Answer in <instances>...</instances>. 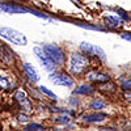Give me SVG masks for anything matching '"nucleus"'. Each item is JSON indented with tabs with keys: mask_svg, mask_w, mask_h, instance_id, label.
Masks as SVG:
<instances>
[{
	"mask_svg": "<svg viewBox=\"0 0 131 131\" xmlns=\"http://www.w3.org/2000/svg\"><path fill=\"white\" fill-rule=\"evenodd\" d=\"M80 49H81L84 52L89 54V55L98 57V58L102 59V60H105V59H106V55H105L104 50H102L100 46H97V45H92V43H88V42H81Z\"/></svg>",
	"mask_w": 131,
	"mask_h": 131,
	"instance_id": "6",
	"label": "nucleus"
},
{
	"mask_svg": "<svg viewBox=\"0 0 131 131\" xmlns=\"http://www.w3.org/2000/svg\"><path fill=\"white\" fill-rule=\"evenodd\" d=\"M50 80L55 85H62V86H72L73 85V80L71 76H68L67 73H62V72L50 73Z\"/></svg>",
	"mask_w": 131,
	"mask_h": 131,
	"instance_id": "5",
	"label": "nucleus"
},
{
	"mask_svg": "<svg viewBox=\"0 0 131 131\" xmlns=\"http://www.w3.org/2000/svg\"><path fill=\"white\" fill-rule=\"evenodd\" d=\"M43 50L46 51V54L50 57V59L57 66L63 64V62H64V54H63V51L58 46H55V45H45V46H43Z\"/></svg>",
	"mask_w": 131,
	"mask_h": 131,
	"instance_id": "3",
	"label": "nucleus"
},
{
	"mask_svg": "<svg viewBox=\"0 0 131 131\" xmlns=\"http://www.w3.org/2000/svg\"><path fill=\"white\" fill-rule=\"evenodd\" d=\"M62 119H58V122H62V123H67L68 122V117H60Z\"/></svg>",
	"mask_w": 131,
	"mask_h": 131,
	"instance_id": "21",
	"label": "nucleus"
},
{
	"mask_svg": "<svg viewBox=\"0 0 131 131\" xmlns=\"http://www.w3.org/2000/svg\"><path fill=\"white\" fill-rule=\"evenodd\" d=\"M121 85H122L123 89L131 91V80H128V79H127V80H122V84H121Z\"/></svg>",
	"mask_w": 131,
	"mask_h": 131,
	"instance_id": "17",
	"label": "nucleus"
},
{
	"mask_svg": "<svg viewBox=\"0 0 131 131\" xmlns=\"http://www.w3.org/2000/svg\"><path fill=\"white\" fill-rule=\"evenodd\" d=\"M41 92H42V93H45L46 96H49L51 100H54V101H57V100H58V98H57V94H54L50 89L46 88V86H41Z\"/></svg>",
	"mask_w": 131,
	"mask_h": 131,
	"instance_id": "15",
	"label": "nucleus"
},
{
	"mask_svg": "<svg viewBox=\"0 0 131 131\" xmlns=\"http://www.w3.org/2000/svg\"><path fill=\"white\" fill-rule=\"evenodd\" d=\"M0 10L9 15H20V13H30L31 9L24 8L17 4H12V3H0Z\"/></svg>",
	"mask_w": 131,
	"mask_h": 131,
	"instance_id": "7",
	"label": "nucleus"
},
{
	"mask_svg": "<svg viewBox=\"0 0 131 131\" xmlns=\"http://www.w3.org/2000/svg\"><path fill=\"white\" fill-rule=\"evenodd\" d=\"M88 79L91 81H98V83H104V81H107L109 80V76L105 75V73H100V72H89L88 75Z\"/></svg>",
	"mask_w": 131,
	"mask_h": 131,
	"instance_id": "10",
	"label": "nucleus"
},
{
	"mask_svg": "<svg viewBox=\"0 0 131 131\" xmlns=\"http://www.w3.org/2000/svg\"><path fill=\"white\" fill-rule=\"evenodd\" d=\"M94 92V88L89 84H84V85H80L79 88L75 89V94H92Z\"/></svg>",
	"mask_w": 131,
	"mask_h": 131,
	"instance_id": "11",
	"label": "nucleus"
},
{
	"mask_svg": "<svg viewBox=\"0 0 131 131\" xmlns=\"http://www.w3.org/2000/svg\"><path fill=\"white\" fill-rule=\"evenodd\" d=\"M34 54H36V57L38 58V60L43 64V67H45L47 71H54L55 70V63H54L51 59H50V57L46 54V51L43 50V47H39V46H37V47H34Z\"/></svg>",
	"mask_w": 131,
	"mask_h": 131,
	"instance_id": "4",
	"label": "nucleus"
},
{
	"mask_svg": "<svg viewBox=\"0 0 131 131\" xmlns=\"http://www.w3.org/2000/svg\"><path fill=\"white\" fill-rule=\"evenodd\" d=\"M106 118V114H93V115H85L84 121L85 122H101Z\"/></svg>",
	"mask_w": 131,
	"mask_h": 131,
	"instance_id": "13",
	"label": "nucleus"
},
{
	"mask_svg": "<svg viewBox=\"0 0 131 131\" xmlns=\"http://www.w3.org/2000/svg\"><path fill=\"white\" fill-rule=\"evenodd\" d=\"M88 64H89V60L85 55L79 54V52H73L71 55V59H70V71L72 75L79 76L85 71V68L88 67Z\"/></svg>",
	"mask_w": 131,
	"mask_h": 131,
	"instance_id": "2",
	"label": "nucleus"
},
{
	"mask_svg": "<svg viewBox=\"0 0 131 131\" xmlns=\"http://www.w3.org/2000/svg\"><path fill=\"white\" fill-rule=\"evenodd\" d=\"M0 86H2V88H7V86H8L7 79H0Z\"/></svg>",
	"mask_w": 131,
	"mask_h": 131,
	"instance_id": "19",
	"label": "nucleus"
},
{
	"mask_svg": "<svg viewBox=\"0 0 131 131\" xmlns=\"http://www.w3.org/2000/svg\"><path fill=\"white\" fill-rule=\"evenodd\" d=\"M24 71H25L26 76L30 79V81L37 83V81L39 80V76H38V73H37L36 68L33 67V66H31L30 63H25V64H24Z\"/></svg>",
	"mask_w": 131,
	"mask_h": 131,
	"instance_id": "9",
	"label": "nucleus"
},
{
	"mask_svg": "<svg viewBox=\"0 0 131 131\" xmlns=\"http://www.w3.org/2000/svg\"><path fill=\"white\" fill-rule=\"evenodd\" d=\"M91 107L93 109V110H102L104 107H106V104H105V101H102V100H94V101L91 104Z\"/></svg>",
	"mask_w": 131,
	"mask_h": 131,
	"instance_id": "14",
	"label": "nucleus"
},
{
	"mask_svg": "<svg viewBox=\"0 0 131 131\" xmlns=\"http://www.w3.org/2000/svg\"><path fill=\"white\" fill-rule=\"evenodd\" d=\"M18 121H20V122H28V117L24 115V114H20V115H18Z\"/></svg>",
	"mask_w": 131,
	"mask_h": 131,
	"instance_id": "20",
	"label": "nucleus"
},
{
	"mask_svg": "<svg viewBox=\"0 0 131 131\" xmlns=\"http://www.w3.org/2000/svg\"><path fill=\"white\" fill-rule=\"evenodd\" d=\"M16 100H17V102L20 104V106L23 107L25 112H30L31 110V105H30L28 97H26V94L24 92H17L16 93Z\"/></svg>",
	"mask_w": 131,
	"mask_h": 131,
	"instance_id": "8",
	"label": "nucleus"
},
{
	"mask_svg": "<svg viewBox=\"0 0 131 131\" xmlns=\"http://www.w3.org/2000/svg\"><path fill=\"white\" fill-rule=\"evenodd\" d=\"M0 37H3L8 39L9 42L18 45V46H25L28 43V39L23 33L18 30H15L12 28H8V26H0Z\"/></svg>",
	"mask_w": 131,
	"mask_h": 131,
	"instance_id": "1",
	"label": "nucleus"
},
{
	"mask_svg": "<svg viewBox=\"0 0 131 131\" xmlns=\"http://www.w3.org/2000/svg\"><path fill=\"white\" fill-rule=\"evenodd\" d=\"M25 130H26V131H31V130L42 131V130H45V127L41 126V125H38V123H31V125H28V126L25 127Z\"/></svg>",
	"mask_w": 131,
	"mask_h": 131,
	"instance_id": "16",
	"label": "nucleus"
},
{
	"mask_svg": "<svg viewBox=\"0 0 131 131\" xmlns=\"http://www.w3.org/2000/svg\"><path fill=\"white\" fill-rule=\"evenodd\" d=\"M121 37H122L123 39H126V41L131 42V33H122V34H121Z\"/></svg>",
	"mask_w": 131,
	"mask_h": 131,
	"instance_id": "18",
	"label": "nucleus"
},
{
	"mask_svg": "<svg viewBox=\"0 0 131 131\" xmlns=\"http://www.w3.org/2000/svg\"><path fill=\"white\" fill-rule=\"evenodd\" d=\"M106 23H109V24H107L109 26L118 28V26H121V25L123 24V20L119 17V16H117V17H114V16H109V17H106Z\"/></svg>",
	"mask_w": 131,
	"mask_h": 131,
	"instance_id": "12",
	"label": "nucleus"
}]
</instances>
